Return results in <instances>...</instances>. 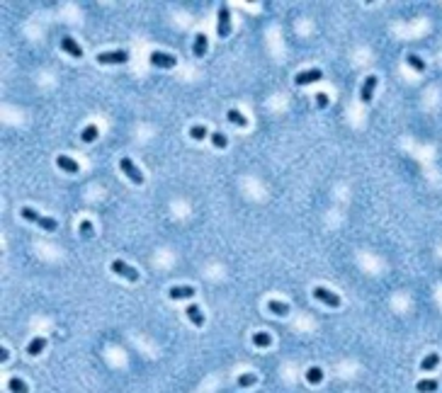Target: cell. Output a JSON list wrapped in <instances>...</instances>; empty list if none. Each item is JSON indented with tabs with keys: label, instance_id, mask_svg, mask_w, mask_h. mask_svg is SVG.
<instances>
[{
	"label": "cell",
	"instance_id": "cell-5",
	"mask_svg": "<svg viewBox=\"0 0 442 393\" xmlns=\"http://www.w3.org/2000/svg\"><path fill=\"white\" fill-rule=\"evenodd\" d=\"M112 272H115V274H119V277L126 279V282H131V284H136V282H139V272H136L131 264H126L124 260H112Z\"/></svg>",
	"mask_w": 442,
	"mask_h": 393
},
{
	"label": "cell",
	"instance_id": "cell-20",
	"mask_svg": "<svg viewBox=\"0 0 442 393\" xmlns=\"http://www.w3.org/2000/svg\"><path fill=\"white\" fill-rule=\"evenodd\" d=\"M416 391L418 393H435L438 391V381L435 379H420L416 384Z\"/></svg>",
	"mask_w": 442,
	"mask_h": 393
},
{
	"label": "cell",
	"instance_id": "cell-3",
	"mask_svg": "<svg viewBox=\"0 0 442 393\" xmlns=\"http://www.w3.org/2000/svg\"><path fill=\"white\" fill-rule=\"evenodd\" d=\"M216 17H219V22H216V34H219L221 39H226V37L231 34V10H229L226 5H219Z\"/></svg>",
	"mask_w": 442,
	"mask_h": 393
},
{
	"label": "cell",
	"instance_id": "cell-28",
	"mask_svg": "<svg viewBox=\"0 0 442 393\" xmlns=\"http://www.w3.org/2000/svg\"><path fill=\"white\" fill-rule=\"evenodd\" d=\"M209 138H211L214 148H226V146H229V141H226V136H224L221 131H214V133H211Z\"/></svg>",
	"mask_w": 442,
	"mask_h": 393
},
{
	"label": "cell",
	"instance_id": "cell-11",
	"mask_svg": "<svg viewBox=\"0 0 442 393\" xmlns=\"http://www.w3.org/2000/svg\"><path fill=\"white\" fill-rule=\"evenodd\" d=\"M56 165L61 168L63 173H68V175L80 173V163H75V160H73V158H68V155H59V158H56Z\"/></svg>",
	"mask_w": 442,
	"mask_h": 393
},
{
	"label": "cell",
	"instance_id": "cell-7",
	"mask_svg": "<svg viewBox=\"0 0 442 393\" xmlns=\"http://www.w3.org/2000/svg\"><path fill=\"white\" fill-rule=\"evenodd\" d=\"M377 83H379L377 75H367V78H365V83H362V87H360V100H362V105H370V102H372L374 90H377Z\"/></svg>",
	"mask_w": 442,
	"mask_h": 393
},
{
	"label": "cell",
	"instance_id": "cell-14",
	"mask_svg": "<svg viewBox=\"0 0 442 393\" xmlns=\"http://www.w3.org/2000/svg\"><path fill=\"white\" fill-rule=\"evenodd\" d=\"M168 296L173 301H180V299H192L194 296V286H170Z\"/></svg>",
	"mask_w": 442,
	"mask_h": 393
},
{
	"label": "cell",
	"instance_id": "cell-29",
	"mask_svg": "<svg viewBox=\"0 0 442 393\" xmlns=\"http://www.w3.org/2000/svg\"><path fill=\"white\" fill-rule=\"evenodd\" d=\"M316 105H318V107H328V95L318 92V95H316Z\"/></svg>",
	"mask_w": 442,
	"mask_h": 393
},
{
	"label": "cell",
	"instance_id": "cell-12",
	"mask_svg": "<svg viewBox=\"0 0 442 393\" xmlns=\"http://www.w3.org/2000/svg\"><path fill=\"white\" fill-rule=\"evenodd\" d=\"M207 49H209V42H207V34H204V32H197V34H194V46H192V51H194V56H197V59H202V56L207 54Z\"/></svg>",
	"mask_w": 442,
	"mask_h": 393
},
{
	"label": "cell",
	"instance_id": "cell-27",
	"mask_svg": "<svg viewBox=\"0 0 442 393\" xmlns=\"http://www.w3.org/2000/svg\"><path fill=\"white\" fill-rule=\"evenodd\" d=\"M406 61H408V66H411L413 70H418V73H423V70H425L423 59H420V56H416V54H408V59H406Z\"/></svg>",
	"mask_w": 442,
	"mask_h": 393
},
{
	"label": "cell",
	"instance_id": "cell-17",
	"mask_svg": "<svg viewBox=\"0 0 442 393\" xmlns=\"http://www.w3.org/2000/svg\"><path fill=\"white\" fill-rule=\"evenodd\" d=\"M7 391H10V393H29V386H27L20 376H10V381H7Z\"/></svg>",
	"mask_w": 442,
	"mask_h": 393
},
{
	"label": "cell",
	"instance_id": "cell-24",
	"mask_svg": "<svg viewBox=\"0 0 442 393\" xmlns=\"http://www.w3.org/2000/svg\"><path fill=\"white\" fill-rule=\"evenodd\" d=\"M306 381H309L311 386L321 384V381H323V369H321V367H311V369L306 371Z\"/></svg>",
	"mask_w": 442,
	"mask_h": 393
},
{
	"label": "cell",
	"instance_id": "cell-25",
	"mask_svg": "<svg viewBox=\"0 0 442 393\" xmlns=\"http://www.w3.org/2000/svg\"><path fill=\"white\" fill-rule=\"evenodd\" d=\"M78 233H80V238L83 240H90L93 238V221H80V228H78Z\"/></svg>",
	"mask_w": 442,
	"mask_h": 393
},
{
	"label": "cell",
	"instance_id": "cell-21",
	"mask_svg": "<svg viewBox=\"0 0 442 393\" xmlns=\"http://www.w3.org/2000/svg\"><path fill=\"white\" fill-rule=\"evenodd\" d=\"M440 364V354H435V352H430L423 362H420V371H433L435 367Z\"/></svg>",
	"mask_w": 442,
	"mask_h": 393
},
{
	"label": "cell",
	"instance_id": "cell-15",
	"mask_svg": "<svg viewBox=\"0 0 442 393\" xmlns=\"http://www.w3.org/2000/svg\"><path fill=\"white\" fill-rule=\"evenodd\" d=\"M185 313H187V318H189V323H192V326H197V328L204 326V313H202V308H199L197 304H189Z\"/></svg>",
	"mask_w": 442,
	"mask_h": 393
},
{
	"label": "cell",
	"instance_id": "cell-6",
	"mask_svg": "<svg viewBox=\"0 0 442 393\" xmlns=\"http://www.w3.org/2000/svg\"><path fill=\"white\" fill-rule=\"evenodd\" d=\"M314 299L321 301V304H326L328 308H340V296L328 291V289H323V286H316L314 289Z\"/></svg>",
	"mask_w": 442,
	"mask_h": 393
},
{
	"label": "cell",
	"instance_id": "cell-4",
	"mask_svg": "<svg viewBox=\"0 0 442 393\" xmlns=\"http://www.w3.org/2000/svg\"><path fill=\"white\" fill-rule=\"evenodd\" d=\"M119 170L124 173L134 185H143V173L136 168V163H134L131 158H122V160H119Z\"/></svg>",
	"mask_w": 442,
	"mask_h": 393
},
{
	"label": "cell",
	"instance_id": "cell-23",
	"mask_svg": "<svg viewBox=\"0 0 442 393\" xmlns=\"http://www.w3.org/2000/svg\"><path fill=\"white\" fill-rule=\"evenodd\" d=\"M253 345H255V347H270V345H272V337H270L267 332L257 330V332L253 335Z\"/></svg>",
	"mask_w": 442,
	"mask_h": 393
},
{
	"label": "cell",
	"instance_id": "cell-18",
	"mask_svg": "<svg viewBox=\"0 0 442 393\" xmlns=\"http://www.w3.org/2000/svg\"><path fill=\"white\" fill-rule=\"evenodd\" d=\"M226 119H229L231 124H236V127H248V119L243 117V112H238V109H233V107L226 112Z\"/></svg>",
	"mask_w": 442,
	"mask_h": 393
},
{
	"label": "cell",
	"instance_id": "cell-8",
	"mask_svg": "<svg viewBox=\"0 0 442 393\" xmlns=\"http://www.w3.org/2000/svg\"><path fill=\"white\" fill-rule=\"evenodd\" d=\"M151 66H156V68H175L178 66V59L173 56V54H165V51H153L151 54Z\"/></svg>",
	"mask_w": 442,
	"mask_h": 393
},
{
	"label": "cell",
	"instance_id": "cell-10",
	"mask_svg": "<svg viewBox=\"0 0 442 393\" xmlns=\"http://www.w3.org/2000/svg\"><path fill=\"white\" fill-rule=\"evenodd\" d=\"M61 49L68 54V56H73V59H83V54H85V51H83V46H80L73 37H63V39H61Z\"/></svg>",
	"mask_w": 442,
	"mask_h": 393
},
{
	"label": "cell",
	"instance_id": "cell-16",
	"mask_svg": "<svg viewBox=\"0 0 442 393\" xmlns=\"http://www.w3.org/2000/svg\"><path fill=\"white\" fill-rule=\"evenodd\" d=\"M267 311H270V313H275V316H279V318H284V316L289 313V306H287L284 301L270 299V301H267Z\"/></svg>",
	"mask_w": 442,
	"mask_h": 393
},
{
	"label": "cell",
	"instance_id": "cell-22",
	"mask_svg": "<svg viewBox=\"0 0 442 393\" xmlns=\"http://www.w3.org/2000/svg\"><path fill=\"white\" fill-rule=\"evenodd\" d=\"M207 136H211V133L207 131L204 124H192V127H189V138H194V141H204Z\"/></svg>",
	"mask_w": 442,
	"mask_h": 393
},
{
	"label": "cell",
	"instance_id": "cell-26",
	"mask_svg": "<svg viewBox=\"0 0 442 393\" xmlns=\"http://www.w3.org/2000/svg\"><path fill=\"white\" fill-rule=\"evenodd\" d=\"M255 384H257V376H255V374H251V371L238 376V386H241V389H248V386H255Z\"/></svg>",
	"mask_w": 442,
	"mask_h": 393
},
{
	"label": "cell",
	"instance_id": "cell-19",
	"mask_svg": "<svg viewBox=\"0 0 442 393\" xmlns=\"http://www.w3.org/2000/svg\"><path fill=\"white\" fill-rule=\"evenodd\" d=\"M97 136H100V129H97L95 124H88L85 129L80 131V141H83V143H93Z\"/></svg>",
	"mask_w": 442,
	"mask_h": 393
},
{
	"label": "cell",
	"instance_id": "cell-1",
	"mask_svg": "<svg viewBox=\"0 0 442 393\" xmlns=\"http://www.w3.org/2000/svg\"><path fill=\"white\" fill-rule=\"evenodd\" d=\"M20 216H22L24 221H29V223H37V226L44 228V231H56V228H59V221H56V218L42 216V214H37V211L29 209V206H22V209H20Z\"/></svg>",
	"mask_w": 442,
	"mask_h": 393
},
{
	"label": "cell",
	"instance_id": "cell-9",
	"mask_svg": "<svg viewBox=\"0 0 442 393\" xmlns=\"http://www.w3.org/2000/svg\"><path fill=\"white\" fill-rule=\"evenodd\" d=\"M323 78V70L321 68H311V70H304V73H297L294 75V85H309Z\"/></svg>",
	"mask_w": 442,
	"mask_h": 393
},
{
	"label": "cell",
	"instance_id": "cell-13",
	"mask_svg": "<svg viewBox=\"0 0 442 393\" xmlns=\"http://www.w3.org/2000/svg\"><path fill=\"white\" fill-rule=\"evenodd\" d=\"M47 337H32L29 340V345H27V354L29 357H39L42 352H44V347H47Z\"/></svg>",
	"mask_w": 442,
	"mask_h": 393
},
{
	"label": "cell",
	"instance_id": "cell-2",
	"mask_svg": "<svg viewBox=\"0 0 442 393\" xmlns=\"http://www.w3.org/2000/svg\"><path fill=\"white\" fill-rule=\"evenodd\" d=\"M95 61L100 66H119V64H126V61H129V54H126L124 49H119V51H100V54L95 56Z\"/></svg>",
	"mask_w": 442,
	"mask_h": 393
}]
</instances>
